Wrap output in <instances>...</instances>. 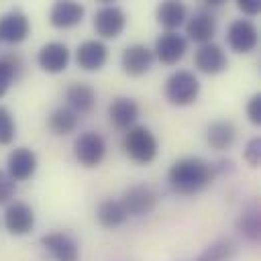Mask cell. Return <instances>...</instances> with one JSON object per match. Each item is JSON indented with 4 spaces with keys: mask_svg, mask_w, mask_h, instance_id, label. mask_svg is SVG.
<instances>
[{
    "mask_svg": "<svg viewBox=\"0 0 261 261\" xmlns=\"http://www.w3.org/2000/svg\"><path fill=\"white\" fill-rule=\"evenodd\" d=\"M216 33V18L210 10H198L194 12L188 20H186V35L188 39L200 43V45H206V43H212V37Z\"/></svg>",
    "mask_w": 261,
    "mask_h": 261,
    "instance_id": "d6986e66",
    "label": "cell"
},
{
    "mask_svg": "<svg viewBox=\"0 0 261 261\" xmlns=\"http://www.w3.org/2000/svg\"><path fill=\"white\" fill-rule=\"evenodd\" d=\"M31 33V22L24 12L20 10H10L0 16V41L16 45L22 43Z\"/></svg>",
    "mask_w": 261,
    "mask_h": 261,
    "instance_id": "2e32d148",
    "label": "cell"
},
{
    "mask_svg": "<svg viewBox=\"0 0 261 261\" xmlns=\"http://www.w3.org/2000/svg\"><path fill=\"white\" fill-rule=\"evenodd\" d=\"M159 202L157 192L147 184H135L126 188L120 196V204L124 206L128 216H145L155 210Z\"/></svg>",
    "mask_w": 261,
    "mask_h": 261,
    "instance_id": "5b68a950",
    "label": "cell"
},
{
    "mask_svg": "<svg viewBox=\"0 0 261 261\" xmlns=\"http://www.w3.org/2000/svg\"><path fill=\"white\" fill-rule=\"evenodd\" d=\"M155 16H157V22L163 29H167V33H175V29H179L186 22L188 8H186V4H181L177 0H165L157 6Z\"/></svg>",
    "mask_w": 261,
    "mask_h": 261,
    "instance_id": "7402d4cb",
    "label": "cell"
},
{
    "mask_svg": "<svg viewBox=\"0 0 261 261\" xmlns=\"http://www.w3.org/2000/svg\"><path fill=\"white\" fill-rule=\"evenodd\" d=\"M37 155L33 149L29 147H16L8 153L6 159V173L14 179V181H24L31 179L37 171Z\"/></svg>",
    "mask_w": 261,
    "mask_h": 261,
    "instance_id": "4fadbf2b",
    "label": "cell"
},
{
    "mask_svg": "<svg viewBox=\"0 0 261 261\" xmlns=\"http://www.w3.org/2000/svg\"><path fill=\"white\" fill-rule=\"evenodd\" d=\"M16 137V120L12 112L0 104V145H10Z\"/></svg>",
    "mask_w": 261,
    "mask_h": 261,
    "instance_id": "83f0119b",
    "label": "cell"
},
{
    "mask_svg": "<svg viewBox=\"0 0 261 261\" xmlns=\"http://www.w3.org/2000/svg\"><path fill=\"white\" fill-rule=\"evenodd\" d=\"M41 247L55 261H80V245L65 230H53L39 239Z\"/></svg>",
    "mask_w": 261,
    "mask_h": 261,
    "instance_id": "52a82bcc",
    "label": "cell"
},
{
    "mask_svg": "<svg viewBox=\"0 0 261 261\" xmlns=\"http://www.w3.org/2000/svg\"><path fill=\"white\" fill-rule=\"evenodd\" d=\"M237 139V126L230 122V120H214L208 124L206 128V143L216 149V151H224L228 149Z\"/></svg>",
    "mask_w": 261,
    "mask_h": 261,
    "instance_id": "603a6c76",
    "label": "cell"
},
{
    "mask_svg": "<svg viewBox=\"0 0 261 261\" xmlns=\"http://www.w3.org/2000/svg\"><path fill=\"white\" fill-rule=\"evenodd\" d=\"M96 218H98L100 226H104V228H116V226H120V224L126 222L128 214H126L124 206L120 204V200L108 198V200H102V202L98 204V208H96Z\"/></svg>",
    "mask_w": 261,
    "mask_h": 261,
    "instance_id": "cb8c5ba5",
    "label": "cell"
},
{
    "mask_svg": "<svg viewBox=\"0 0 261 261\" xmlns=\"http://www.w3.org/2000/svg\"><path fill=\"white\" fill-rule=\"evenodd\" d=\"M4 226L14 237H24L35 226V210L27 202H12L4 212Z\"/></svg>",
    "mask_w": 261,
    "mask_h": 261,
    "instance_id": "5bb4252c",
    "label": "cell"
},
{
    "mask_svg": "<svg viewBox=\"0 0 261 261\" xmlns=\"http://www.w3.org/2000/svg\"><path fill=\"white\" fill-rule=\"evenodd\" d=\"M194 65H196L198 71H202L206 75H216V73L226 71L228 57H226V53L222 51L220 45L206 43V45H200L198 47V51L194 55Z\"/></svg>",
    "mask_w": 261,
    "mask_h": 261,
    "instance_id": "7c38bea8",
    "label": "cell"
},
{
    "mask_svg": "<svg viewBox=\"0 0 261 261\" xmlns=\"http://www.w3.org/2000/svg\"><path fill=\"white\" fill-rule=\"evenodd\" d=\"M37 63L47 73H61L69 63V47L61 41H49L39 49Z\"/></svg>",
    "mask_w": 261,
    "mask_h": 261,
    "instance_id": "9a60e30c",
    "label": "cell"
},
{
    "mask_svg": "<svg viewBox=\"0 0 261 261\" xmlns=\"http://www.w3.org/2000/svg\"><path fill=\"white\" fill-rule=\"evenodd\" d=\"M245 110H247V118L251 120V124L259 126L261 124V94H253Z\"/></svg>",
    "mask_w": 261,
    "mask_h": 261,
    "instance_id": "4dcf8cb0",
    "label": "cell"
},
{
    "mask_svg": "<svg viewBox=\"0 0 261 261\" xmlns=\"http://www.w3.org/2000/svg\"><path fill=\"white\" fill-rule=\"evenodd\" d=\"M94 31L102 39H116L126 27V12L118 4H104L94 14Z\"/></svg>",
    "mask_w": 261,
    "mask_h": 261,
    "instance_id": "8992f818",
    "label": "cell"
},
{
    "mask_svg": "<svg viewBox=\"0 0 261 261\" xmlns=\"http://www.w3.org/2000/svg\"><path fill=\"white\" fill-rule=\"evenodd\" d=\"M216 175L218 173L214 161H206L202 157H181L171 163L167 171V181L175 194L194 196L204 192Z\"/></svg>",
    "mask_w": 261,
    "mask_h": 261,
    "instance_id": "6da1fadb",
    "label": "cell"
},
{
    "mask_svg": "<svg viewBox=\"0 0 261 261\" xmlns=\"http://www.w3.org/2000/svg\"><path fill=\"white\" fill-rule=\"evenodd\" d=\"M163 94H165L167 102L173 104V106H190L198 100L200 82H198L194 71L177 69L165 80Z\"/></svg>",
    "mask_w": 261,
    "mask_h": 261,
    "instance_id": "3957f363",
    "label": "cell"
},
{
    "mask_svg": "<svg viewBox=\"0 0 261 261\" xmlns=\"http://www.w3.org/2000/svg\"><path fill=\"white\" fill-rule=\"evenodd\" d=\"M16 192V181L4 171L0 169V204H6Z\"/></svg>",
    "mask_w": 261,
    "mask_h": 261,
    "instance_id": "f546056e",
    "label": "cell"
},
{
    "mask_svg": "<svg viewBox=\"0 0 261 261\" xmlns=\"http://www.w3.org/2000/svg\"><path fill=\"white\" fill-rule=\"evenodd\" d=\"M237 8L243 14H247V16H255V14H259L261 4H259V0H239L237 2Z\"/></svg>",
    "mask_w": 261,
    "mask_h": 261,
    "instance_id": "1f68e13d",
    "label": "cell"
},
{
    "mask_svg": "<svg viewBox=\"0 0 261 261\" xmlns=\"http://www.w3.org/2000/svg\"><path fill=\"white\" fill-rule=\"evenodd\" d=\"M104 155H106V141L100 133H94V130L82 133L73 143V157L86 169L98 167Z\"/></svg>",
    "mask_w": 261,
    "mask_h": 261,
    "instance_id": "277c9868",
    "label": "cell"
},
{
    "mask_svg": "<svg viewBox=\"0 0 261 261\" xmlns=\"http://www.w3.org/2000/svg\"><path fill=\"white\" fill-rule=\"evenodd\" d=\"M77 122H80V116L73 110H69L67 106L55 108L47 118V126L55 137H65V135L73 133L77 128Z\"/></svg>",
    "mask_w": 261,
    "mask_h": 261,
    "instance_id": "d4e9b609",
    "label": "cell"
},
{
    "mask_svg": "<svg viewBox=\"0 0 261 261\" xmlns=\"http://www.w3.org/2000/svg\"><path fill=\"white\" fill-rule=\"evenodd\" d=\"M243 159L251 167H259V163H261V137L249 139V143L245 145V151H243Z\"/></svg>",
    "mask_w": 261,
    "mask_h": 261,
    "instance_id": "f1b7e54d",
    "label": "cell"
},
{
    "mask_svg": "<svg viewBox=\"0 0 261 261\" xmlns=\"http://www.w3.org/2000/svg\"><path fill=\"white\" fill-rule=\"evenodd\" d=\"M22 57L18 53H2L0 55V98L8 92L12 82L20 75L22 71Z\"/></svg>",
    "mask_w": 261,
    "mask_h": 261,
    "instance_id": "484cf974",
    "label": "cell"
},
{
    "mask_svg": "<svg viewBox=\"0 0 261 261\" xmlns=\"http://www.w3.org/2000/svg\"><path fill=\"white\" fill-rule=\"evenodd\" d=\"M239 251V245L232 239H218L210 243L194 261H230Z\"/></svg>",
    "mask_w": 261,
    "mask_h": 261,
    "instance_id": "4316f807",
    "label": "cell"
},
{
    "mask_svg": "<svg viewBox=\"0 0 261 261\" xmlns=\"http://www.w3.org/2000/svg\"><path fill=\"white\" fill-rule=\"evenodd\" d=\"M84 6L73 0H59L49 8V22L55 29H73L84 20Z\"/></svg>",
    "mask_w": 261,
    "mask_h": 261,
    "instance_id": "ac0fdd59",
    "label": "cell"
},
{
    "mask_svg": "<svg viewBox=\"0 0 261 261\" xmlns=\"http://www.w3.org/2000/svg\"><path fill=\"white\" fill-rule=\"evenodd\" d=\"M237 230L253 245L261 241V210L257 202H251L245 206L237 218Z\"/></svg>",
    "mask_w": 261,
    "mask_h": 261,
    "instance_id": "44dd1931",
    "label": "cell"
},
{
    "mask_svg": "<svg viewBox=\"0 0 261 261\" xmlns=\"http://www.w3.org/2000/svg\"><path fill=\"white\" fill-rule=\"evenodd\" d=\"M108 61V47L100 39H88L75 49V63L84 71H100Z\"/></svg>",
    "mask_w": 261,
    "mask_h": 261,
    "instance_id": "8fae6325",
    "label": "cell"
},
{
    "mask_svg": "<svg viewBox=\"0 0 261 261\" xmlns=\"http://www.w3.org/2000/svg\"><path fill=\"white\" fill-rule=\"evenodd\" d=\"M153 55L163 63V65H175L177 61L184 59L188 51V39L177 33H161L155 39V47L151 49Z\"/></svg>",
    "mask_w": 261,
    "mask_h": 261,
    "instance_id": "9c48e42d",
    "label": "cell"
},
{
    "mask_svg": "<svg viewBox=\"0 0 261 261\" xmlns=\"http://www.w3.org/2000/svg\"><path fill=\"white\" fill-rule=\"evenodd\" d=\"M65 102L67 108L80 114H90L96 106V90L86 82H73L65 90Z\"/></svg>",
    "mask_w": 261,
    "mask_h": 261,
    "instance_id": "ffe728a7",
    "label": "cell"
},
{
    "mask_svg": "<svg viewBox=\"0 0 261 261\" xmlns=\"http://www.w3.org/2000/svg\"><path fill=\"white\" fill-rule=\"evenodd\" d=\"M139 104L128 96H118L108 104V120L118 130H128L139 118Z\"/></svg>",
    "mask_w": 261,
    "mask_h": 261,
    "instance_id": "e0dca14e",
    "label": "cell"
},
{
    "mask_svg": "<svg viewBox=\"0 0 261 261\" xmlns=\"http://www.w3.org/2000/svg\"><path fill=\"white\" fill-rule=\"evenodd\" d=\"M226 43L234 53H251L259 43L257 27L249 18H237L226 29Z\"/></svg>",
    "mask_w": 261,
    "mask_h": 261,
    "instance_id": "ba28073f",
    "label": "cell"
},
{
    "mask_svg": "<svg viewBox=\"0 0 261 261\" xmlns=\"http://www.w3.org/2000/svg\"><path fill=\"white\" fill-rule=\"evenodd\" d=\"M153 51L143 45V43H133L128 45L122 55H120V65H122V71L130 77H139V75H145L151 65H153Z\"/></svg>",
    "mask_w": 261,
    "mask_h": 261,
    "instance_id": "30bf717a",
    "label": "cell"
},
{
    "mask_svg": "<svg viewBox=\"0 0 261 261\" xmlns=\"http://www.w3.org/2000/svg\"><path fill=\"white\" fill-rule=\"evenodd\" d=\"M122 149H124V153H126L135 163L147 165V163H151V161L157 157V153H159V143H157V137L151 133L149 126H145V124H135V126H130L128 130H124Z\"/></svg>",
    "mask_w": 261,
    "mask_h": 261,
    "instance_id": "7a4b0ae2",
    "label": "cell"
}]
</instances>
